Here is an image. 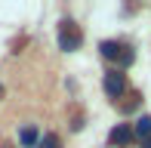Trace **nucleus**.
Instances as JSON below:
<instances>
[{
  "instance_id": "20e7f679",
  "label": "nucleus",
  "mask_w": 151,
  "mask_h": 148,
  "mask_svg": "<svg viewBox=\"0 0 151 148\" xmlns=\"http://www.w3.org/2000/svg\"><path fill=\"white\" fill-rule=\"evenodd\" d=\"M133 136H136V139H142V142H148V139H151V114H142V117L136 120Z\"/></svg>"
},
{
  "instance_id": "f257e3e1",
  "label": "nucleus",
  "mask_w": 151,
  "mask_h": 148,
  "mask_svg": "<svg viewBox=\"0 0 151 148\" xmlns=\"http://www.w3.org/2000/svg\"><path fill=\"white\" fill-rule=\"evenodd\" d=\"M80 40H83V34L74 28V22H71V19H65V22L59 25V46H62L65 52H74V50L80 46Z\"/></svg>"
},
{
  "instance_id": "423d86ee",
  "label": "nucleus",
  "mask_w": 151,
  "mask_h": 148,
  "mask_svg": "<svg viewBox=\"0 0 151 148\" xmlns=\"http://www.w3.org/2000/svg\"><path fill=\"white\" fill-rule=\"evenodd\" d=\"M120 50H123V46L117 43V40H102V43H99L102 59H120Z\"/></svg>"
},
{
  "instance_id": "6e6552de",
  "label": "nucleus",
  "mask_w": 151,
  "mask_h": 148,
  "mask_svg": "<svg viewBox=\"0 0 151 148\" xmlns=\"http://www.w3.org/2000/svg\"><path fill=\"white\" fill-rule=\"evenodd\" d=\"M37 148H62V142H59V136H43L37 142Z\"/></svg>"
},
{
  "instance_id": "39448f33",
  "label": "nucleus",
  "mask_w": 151,
  "mask_h": 148,
  "mask_svg": "<svg viewBox=\"0 0 151 148\" xmlns=\"http://www.w3.org/2000/svg\"><path fill=\"white\" fill-rule=\"evenodd\" d=\"M19 142H22L25 148H34V145L40 142V133H37V126H34V124L22 126V130H19Z\"/></svg>"
},
{
  "instance_id": "9d476101",
  "label": "nucleus",
  "mask_w": 151,
  "mask_h": 148,
  "mask_svg": "<svg viewBox=\"0 0 151 148\" xmlns=\"http://www.w3.org/2000/svg\"><path fill=\"white\" fill-rule=\"evenodd\" d=\"M0 96H3V86H0Z\"/></svg>"
},
{
  "instance_id": "1a4fd4ad",
  "label": "nucleus",
  "mask_w": 151,
  "mask_h": 148,
  "mask_svg": "<svg viewBox=\"0 0 151 148\" xmlns=\"http://www.w3.org/2000/svg\"><path fill=\"white\" fill-rule=\"evenodd\" d=\"M142 148H151V139H148V142H142Z\"/></svg>"
},
{
  "instance_id": "f03ea898",
  "label": "nucleus",
  "mask_w": 151,
  "mask_h": 148,
  "mask_svg": "<svg viewBox=\"0 0 151 148\" xmlns=\"http://www.w3.org/2000/svg\"><path fill=\"white\" fill-rule=\"evenodd\" d=\"M102 86H105V93H108L111 99H120L123 90H127V74H123V71H105Z\"/></svg>"
},
{
  "instance_id": "7ed1b4c3",
  "label": "nucleus",
  "mask_w": 151,
  "mask_h": 148,
  "mask_svg": "<svg viewBox=\"0 0 151 148\" xmlns=\"http://www.w3.org/2000/svg\"><path fill=\"white\" fill-rule=\"evenodd\" d=\"M133 139H136V136H133V126H129V124H117V126L111 130V136H108V145L120 148V145H129Z\"/></svg>"
},
{
  "instance_id": "0eeeda50",
  "label": "nucleus",
  "mask_w": 151,
  "mask_h": 148,
  "mask_svg": "<svg viewBox=\"0 0 151 148\" xmlns=\"http://www.w3.org/2000/svg\"><path fill=\"white\" fill-rule=\"evenodd\" d=\"M136 62V50L133 46H123L120 50V65H133Z\"/></svg>"
}]
</instances>
